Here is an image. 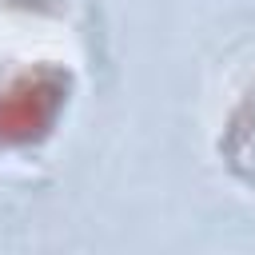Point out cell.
<instances>
[{
  "instance_id": "1",
  "label": "cell",
  "mask_w": 255,
  "mask_h": 255,
  "mask_svg": "<svg viewBox=\"0 0 255 255\" xmlns=\"http://www.w3.org/2000/svg\"><path fill=\"white\" fill-rule=\"evenodd\" d=\"M56 104V88L44 80H20L12 92L0 96V135L4 139H28L36 128L48 124Z\"/></svg>"
}]
</instances>
